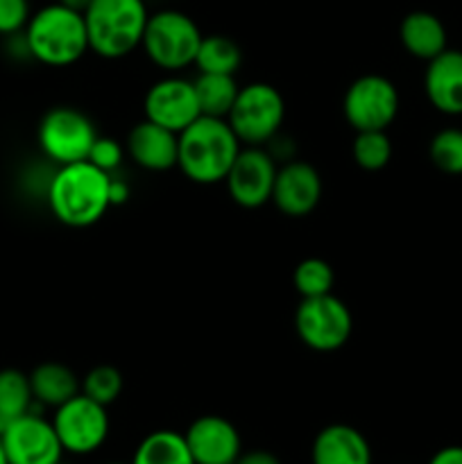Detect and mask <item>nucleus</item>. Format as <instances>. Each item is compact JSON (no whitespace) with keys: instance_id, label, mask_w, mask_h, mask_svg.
Masks as SVG:
<instances>
[{"instance_id":"1","label":"nucleus","mask_w":462,"mask_h":464,"mask_svg":"<svg viewBox=\"0 0 462 464\" xmlns=\"http://www.w3.org/2000/svg\"><path fill=\"white\" fill-rule=\"evenodd\" d=\"M111 175L91 161L59 166L48 186V204L53 216L66 227H91L111 208L109 198Z\"/></svg>"},{"instance_id":"2","label":"nucleus","mask_w":462,"mask_h":464,"mask_svg":"<svg viewBox=\"0 0 462 464\" xmlns=\"http://www.w3.org/2000/svg\"><path fill=\"white\" fill-rule=\"evenodd\" d=\"M243 143L226 118L199 116L179 134L177 168L195 184L225 181Z\"/></svg>"},{"instance_id":"3","label":"nucleus","mask_w":462,"mask_h":464,"mask_svg":"<svg viewBox=\"0 0 462 464\" xmlns=\"http://www.w3.org/2000/svg\"><path fill=\"white\" fill-rule=\"evenodd\" d=\"M27 53L45 66H71L89 53L84 14L62 3L39 9L25 25Z\"/></svg>"},{"instance_id":"4","label":"nucleus","mask_w":462,"mask_h":464,"mask_svg":"<svg viewBox=\"0 0 462 464\" xmlns=\"http://www.w3.org/2000/svg\"><path fill=\"white\" fill-rule=\"evenodd\" d=\"M143 0H91L84 12L89 50L104 59H120L140 45L148 25Z\"/></svg>"},{"instance_id":"5","label":"nucleus","mask_w":462,"mask_h":464,"mask_svg":"<svg viewBox=\"0 0 462 464\" xmlns=\"http://www.w3.org/2000/svg\"><path fill=\"white\" fill-rule=\"evenodd\" d=\"M202 39L204 34L188 14L163 9L148 18L140 48L145 50L154 66L175 72L195 66Z\"/></svg>"},{"instance_id":"6","label":"nucleus","mask_w":462,"mask_h":464,"mask_svg":"<svg viewBox=\"0 0 462 464\" xmlns=\"http://www.w3.org/2000/svg\"><path fill=\"white\" fill-rule=\"evenodd\" d=\"M284 118V95L267 82H252L247 86H240L226 122L243 145L265 148L279 134Z\"/></svg>"},{"instance_id":"7","label":"nucleus","mask_w":462,"mask_h":464,"mask_svg":"<svg viewBox=\"0 0 462 464\" xmlns=\"http://www.w3.org/2000/svg\"><path fill=\"white\" fill-rule=\"evenodd\" d=\"M294 331L313 352H338L353 331L351 311L335 295L302 299L294 311Z\"/></svg>"},{"instance_id":"8","label":"nucleus","mask_w":462,"mask_h":464,"mask_svg":"<svg viewBox=\"0 0 462 464\" xmlns=\"http://www.w3.org/2000/svg\"><path fill=\"white\" fill-rule=\"evenodd\" d=\"M98 131L86 113L72 107H54L41 118L39 145L48 159L59 166L86 161Z\"/></svg>"},{"instance_id":"9","label":"nucleus","mask_w":462,"mask_h":464,"mask_svg":"<svg viewBox=\"0 0 462 464\" xmlns=\"http://www.w3.org/2000/svg\"><path fill=\"white\" fill-rule=\"evenodd\" d=\"M53 426L62 442L63 451L86 456L107 442L109 438V412L107 406L93 401L86 394H75L54 408Z\"/></svg>"},{"instance_id":"10","label":"nucleus","mask_w":462,"mask_h":464,"mask_svg":"<svg viewBox=\"0 0 462 464\" xmlns=\"http://www.w3.org/2000/svg\"><path fill=\"white\" fill-rule=\"evenodd\" d=\"M342 113L356 131L388 130L399 113V91L388 77L362 75L349 84Z\"/></svg>"},{"instance_id":"11","label":"nucleus","mask_w":462,"mask_h":464,"mask_svg":"<svg viewBox=\"0 0 462 464\" xmlns=\"http://www.w3.org/2000/svg\"><path fill=\"white\" fill-rule=\"evenodd\" d=\"M9 464H57L62 462L63 447L53 421L39 412H27L0 433Z\"/></svg>"},{"instance_id":"12","label":"nucleus","mask_w":462,"mask_h":464,"mask_svg":"<svg viewBox=\"0 0 462 464\" xmlns=\"http://www.w3.org/2000/svg\"><path fill=\"white\" fill-rule=\"evenodd\" d=\"M276 170L279 168L270 150L245 145L225 179L231 199L243 208H258L267 204L272 199Z\"/></svg>"},{"instance_id":"13","label":"nucleus","mask_w":462,"mask_h":464,"mask_svg":"<svg viewBox=\"0 0 462 464\" xmlns=\"http://www.w3.org/2000/svg\"><path fill=\"white\" fill-rule=\"evenodd\" d=\"M145 121H152L166 130L181 134L188 125H193L199 113L197 98H195L193 82L181 77H163L154 82L145 93Z\"/></svg>"},{"instance_id":"14","label":"nucleus","mask_w":462,"mask_h":464,"mask_svg":"<svg viewBox=\"0 0 462 464\" xmlns=\"http://www.w3.org/2000/svg\"><path fill=\"white\" fill-rule=\"evenodd\" d=\"M322 199V177L308 161L290 159L276 170L272 199L288 218H303L317 208Z\"/></svg>"},{"instance_id":"15","label":"nucleus","mask_w":462,"mask_h":464,"mask_svg":"<svg viewBox=\"0 0 462 464\" xmlns=\"http://www.w3.org/2000/svg\"><path fill=\"white\" fill-rule=\"evenodd\" d=\"M184 438L195 464H234L243 453L238 430L225 417H197Z\"/></svg>"},{"instance_id":"16","label":"nucleus","mask_w":462,"mask_h":464,"mask_svg":"<svg viewBox=\"0 0 462 464\" xmlns=\"http://www.w3.org/2000/svg\"><path fill=\"white\" fill-rule=\"evenodd\" d=\"M125 150L131 161L139 168H143V170L166 172L177 166L179 134L152 121H143L130 130Z\"/></svg>"},{"instance_id":"17","label":"nucleus","mask_w":462,"mask_h":464,"mask_svg":"<svg viewBox=\"0 0 462 464\" xmlns=\"http://www.w3.org/2000/svg\"><path fill=\"white\" fill-rule=\"evenodd\" d=\"M426 98L438 111L448 116L462 113V50H444L430 59L424 75Z\"/></svg>"},{"instance_id":"18","label":"nucleus","mask_w":462,"mask_h":464,"mask_svg":"<svg viewBox=\"0 0 462 464\" xmlns=\"http://www.w3.org/2000/svg\"><path fill=\"white\" fill-rule=\"evenodd\" d=\"M311 460L313 464H371V449L358 429L331 424L317 433Z\"/></svg>"},{"instance_id":"19","label":"nucleus","mask_w":462,"mask_h":464,"mask_svg":"<svg viewBox=\"0 0 462 464\" xmlns=\"http://www.w3.org/2000/svg\"><path fill=\"white\" fill-rule=\"evenodd\" d=\"M399 36H401L403 48L412 57L424 59V62H430V59H435L439 53L447 50L444 23L430 12L408 14L401 21V27H399Z\"/></svg>"},{"instance_id":"20","label":"nucleus","mask_w":462,"mask_h":464,"mask_svg":"<svg viewBox=\"0 0 462 464\" xmlns=\"http://www.w3.org/2000/svg\"><path fill=\"white\" fill-rule=\"evenodd\" d=\"M30 385L34 401L48 408H59L82 392V381L71 367L62 362H43L34 367L30 374Z\"/></svg>"},{"instance_id":"21","label":"nucleus","mask_w":462,"mask_h":464,"mask_svg":"<svg viewBox=\"0 0 462 464\" xmlns=\"http://www.w3.org/2000/svg\"><path fill=\"white\" fill-rule=\"evenodd\" d=\"M193 86L199 113L213 118L229 116L240 91L234 75H220V72H197Z\"/></svg>"},{"instance_id":"22","label":"nucleus","mask_w":462,"mask_h":464,"mask_svg":"<svg viewBox=\"0 0 462 464\" xmlns=\"http://www.w3.org/2000/svg\"><path fill=\"white\" fill-rule=\"evenodd\" d=\"M130 464H195L184 435L175 430H154L140 440Z\"/></svg>"},{"instance_id":"23","label":"nucleus","mask_w":462,"mask_h":464,"mask_svg":"<svg viewBox=\"0 0 462 464\" xmlns=\"http://www.w3.org/2000/svg\"><path fill=\"white\" fill-rule=\"evenodd\" d=\"M32 385L30 376L18 370L0 372V433L18 417L32 411Z\"/></svg>"},{"instance_id":"24","label":"nucleus","mask_w":462,"mask_h":464,"mask_svg":"<svg viewBox=\"0 0 462 464\" xmlns=\"http://www.w3.org/2000/svg\"><path fill=\"white\" fill-rule=\"evenodd\" d=\"M240 62H243V53L238 44L220 34L204 36L197 57H195L197 72H220V75H236Z\"/></svg>"},{"instance_id":"25","label":"nucleus","mask_w":462,"mask_h":464,"mask_svg":"<svg viewBox=\"0 0 462 464\" xmlns=\"http://www.w3.org/2000/svg\"><path fill=\"white\" fill-rule=\"evenodd\" d=\"M351 157L356 166H361L367 172H379L392 159V140L388 131H356V139L351 145Z\"/></svg>"},{"instance_id":"26","label":"nucleus","mask_w":462,"mask_h":464,"mask_svg":"<svg viewBox=\"0 0 462 464\" xmlns=\"http://www.w3.org/2000/svg\"><path fill=\"white\" fill-rule=\"evenodd\" d=\"M293 284L302 299L331 295L335 284L333 267L326 261H322V258H303V261L294 267Z\"/></svg>"},{"instance_id":"27","label":"nucleus","mask_w":462,"mask_h":464,"mask_svg":"<svg viewBox=\"0 0 462 464\" xmlns=\"http://www.w3.org/2000/svg\"><path fill=\"white\" fill-rule=\"evenodd\" d=\"M430 161L447 175H462V130L448 127L430 140Z\"/></svg>"},{"instance_id":"28","label":"nucleus","mask_w":462,"mask_h":464,"mask_svg":"<svg viewBox=\"0 0 462 464\" xmlns=\"http://www.w3.org/2000/svg\"><path fill=\"white\" fill-rule=\"evenodd\" d=\"M122 392V374L111 365H98L82 379V394L102 406H111Z\"/></svg>"},{"instance_id":"29","label":"nucleus","mask_w":462,"mask_h":464,"mask_svg":"<svg viewBox=\"0 0 462 464\" xmlns=\"http://www.w3.org/2000/svg\"><path fill=\"white\" fill-rule=\"evenodd\" d=\"M86 161H91L93 166H98L100 170L111 175V172L122 163V145L118 143L116 139H109V136H98Z\"/></svg>"},{"instance_id":"30","label":"nucleus","mask_w":462,"mask_h":464,"mask_svg":"<svg viewBox=\"0 0 462 464\" xmlns=\"http://www.w3.org/2000/svg\"><path fill=\"white\" fill-rule=\"evenodd\" d=\"M30 21L27 0H0V34H14Z\"/></svg>"},{"instance_id":"31","label":"nucleus","mask_w":462,"mask_h":464,"mask_svg":"<svg viewBox=\"0 0 462 464\" xmlns=\"http://www.w3.org/2000/svg\"><path fill=\"white\" fill-rule=\"evenodd\" d=\"M234 464H281L279 458L270 451H249V453H240L238 460Z\"/></svg>"},{"instance_id":"32","label":"nucleus","mask_w":462,"mask_h":464,"mask_svg":"<svg viewBox=\"0 0 462 464\" xmlns=\"http://www.w3.org/2000/svg\"><path fill=\"white\" fill-rule=\"evenodd\" d=\"M428 464H462V447H447L439 449Z\"/></svg>"},{"instance_id":"33","label":"nucleus","mask_w":462,"mask_h":464,"mask_svg":"<svg viewBox=\"0 0 462 464\" xmlns=\"http://www.w3.org/2000/svg\"><path fill=\"white\" fill-rule=\"evenodd\" d=\"M109 198H111V207L127 202V198H130V186H127V181L116 179V177L111 175V186H109Z\"/></svg>"},{"instance_id":"34","label":"nucleus","mask_w":462,"mask_h":464,"mask_svg":"<svg viewBox=\"0 0 462 464\" xmlns=\"http://www.w3.org/2000/svg\"><path fill=\"white\" fill-rule=\"evenodd\" d=\"M57 3H62L63 7H68V9H75V12L84 14L86 7L91 5V0H57Z\"/></svg>"},{"instance_id":"35","label":"nucleus","mask_w":462,"mask_h":464,"mask_svg":"<svg viewBox=\"0 0 462 464\" xmlns=\"http://www.w3.org/2000/svg\"><path fill=\"white\" fill-rule=\"evenodd\" d=\"M0 464H9L7 453H5V447H3V438H0Z\"/></svg>"},{"instance_id":"36","label":"nucleus","mask_w":462,"mask_h":464,"mask_svg":"<svg viewBox=\"0 0 462 464\" xmlns=\"http://www.w3.org/2000/svg\"><path fill=\"white\" fill-rule=\"evenodd\" d=\"M111 464H120V462H111Z\"/></svg>"},{"instance_id":"37","label":"nucleus","mask_w":462,"mask_h":464,"mask_svg":"<svg viewBox=\"0 0 462 464\" xmlns=\"http://www.w3.org/2000/svg\"><path fill=\"white\" fill-rule=\"evenodd\" d=\"M57 464H66V462H57Z\"/></svg>"}]
</instances>
